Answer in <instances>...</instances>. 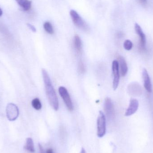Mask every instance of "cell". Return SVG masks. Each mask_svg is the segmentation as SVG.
Returning a JSON list of instances; mask_svg holds the SVG:
<instances>
[{"mask_svg": "<svg viewBox=\"0 0 153 153\" xmlns=\"http://www.w3.org/2000/svg\"><path fill=\"white\" fill-rule=\"evenodd\" d=\"M39 148L40 153H45V151H44L43 147H42V146L40 144H39Z\"/></svg>", "mask_w": 153, "mask_h": 153, "instance_id": "44dd1931", "label": "cell"}, {"mask_svg": "<svg viewBox=\"0 0 153 153\" xmlns=\"http://www.w3.org/2000/svg\"><path fill=\"white\" fill-rule=\"evenodd\" d=\"M134 28L136 33L140 37V46L141 48L143 49H145L146 45V37L143 31V30L140 25H138L137 23L135 24Z\"/></svg>", "mask_w": 153, "mask_h": 153, "instance_id": "ba28073f", "label": "cell"}, {"mask_svg": "<svg viewBox=\"0 0 153 153\" xmlns=\"http://www.w3.org/2000/svg\"><path fill=\"white\" fill-rule=\"evenodd\" d=\"M46 153H53V150L52 149H47Z\"/></svg>", "mask_w": 153, "mask_h": 153, "instance_id": "7402d4cb", "label": "cell"}, {"mask_svg": "<svg viewBox=\"0 0 153 153\" xmlns=\"http://www.w3.org/2000/svg\"><path fill=\"white\" fill-rule=\"evenodd\" d=\"M104 111L108 117L111 118L114 115V105L111 99L110 98H106L104 102Z\"/></svg>", "mask_w": 153, "mask_h": 153, "instance_id": "52a82bcc", "label": "cell"}, {"mask_svg": "<svg viewBox=\"0 0 153 153\" xmlns=\"http://www.w3.org/2000/svg\"><path fill=\"white\" fill-rule=\"evenodd\" d=\"M59 92L68 109L70 111H73L74 108L73 104L67 89L64 86H60L59 88Z\"/></svg>", "mask_w": 153, "mask_h": 153, "instance_id": "5b68a950", "label": "cell"}, {"mask_svg": "<svg viewBox=\"0 0 153 153\" xmlns=\"http://www.w3.org/2000/svg\"><path fill=\"white\" fill-rule=\"evenodd\" d=\"M27 26L31 30H32L33 32H36V30L35 27L31 24H30V23H27Z\"/></svg>", "mask_w": 153, "mask_h": 153, "instance_id": "d6986e66", "label": "cell"}, {"mask_svg": "<svg viewBox=\"0 0 153 153\" xmlns=\"http://www.w3.org/2000/svg\"><path fill=\"white\" fill-rule=\"evenodd\" d=\"M139 103L136 99H132L130 101L129 106L126 111L125 116L126 117L131 116L134 114L138 109Z\"/></svg>", "mask_w": 153, "mask_h": 153, "instance_id": "9c48e42d", "label": "cell"}, {"mask_svg": "<svg viewBox=\"0 0 153 153\" xmlns=\"http://www.w3.org/2000/svg\"><path fill=\"white\" fill-rule=\"evenodd\" d=\"M97 136L102 137L105 135L106 132V118L103 112L100 111L97 119Z\"/></svg>", "mask_w": 153, "mask_h": 153, "instance_id": "3957f363", "label": "cell"}, {"mask_svg": "<svg viewBox=\"0 0 153 153\" xmlns=\"http://www.w3.org/2000/svg\"><path fill=\"white\" fill-rule=\"evenodd\" d=\"M19 114V108L16 104L9 103L6 107V115L7 119L10 121H14L18 118Z\"/></svg>", "mask_w": 153, "mask_h": 153, "instance_id": "277c9868", "label": "cell"}, {"mask_svg": "<svg viewBox=\"0 0 153 153\" xmlns=\"http://www.w3.org/2000/svg\"><path fill=\"white\" fill-rule=\"evenodd\" d=\"M32 107L36 110H39L42 108V104L38 98H35L31 102Z\"/></svg>", "mask_w": 153, "mask_h": 153, "instance_id": "9a60e30c", "label": "cell"}, {"mask_svg": "<svg viewBox=\"0 0 153 153\" xmlns=\"http://www.w3.org/2000/svg\"><path fill=\"white\" fill-rule=\"evenodd\" d=\"M2 14V11L1 9L0 8V17L1 16Z\"/></svg>", "mask_w": 153, "mask_h": 153, "instance_id": "cb8c5ba5", "label": "cell"}, {"mask_svg": "<svg viewBox=\"0 0 153 153\" xmlns=\"http://www.w3.org/2000/svg\"><path fill=\"white\" fill-rule=\"evenodd\" d=\"M24 149L30 152L35 153V146H34V142L32 138L30 137L27 138L26 144L24 146Z\"/></svg>", "mask_w": 153, "mask_h": 153, "instance_id": "5bb4252c", "label": "cell"}, {"mask_svg": "<svg viewBox=\"0 0 153 153\" xmlns=\"http://www.w3.org/2000/svg\"><path fill=\"white\" fill-rule=\"evenodd\" d=\"M138 1L143 6H146L147 4V0H138Z\"/></svg>", "mask_w": 153, "mask_h": 153, "instance_id": "ffe728a7", "label": "cell"}, {"mask_svg": "<svg viewBox=\"0 0 153 153\" xmlns=\"http://www.w3.org/2000/svg\"><path fill=\"white\" fill-rule=\"evenodd\" d=\"M44 28L45 30L48 34H53L54 33V29L52 24L49 22H46L44 24Z\"/></svg>", "mask_w": 153, "mask_h": 153, "instance_id": "2e32d148", "label": "cell"}, {"mask_svg": "<svg viewBox=\"0 0 153 153\" xmlns=\"http://www.w3.org/2000/svg\"><path fill=\"white\" fill-rule=\"evenodd\" d=\"M42 74L45 84L46 93L48 101L51 107L55 110L57 111L59 108V102L56 93L51 82L50 76L45 69H42Z\"/></svg>", "mask_w": 153, "mask_h": 153, "instance_id": "6da1fadb", "label": "cell"}, {"mask_svg": "<svg viewBox=\"0 0 153 153\" xmlns=\"http://www.w3.org/2000/svg\"><path fill=\"white\" fill-rule=\"evenodd\" d=\"M74 45L77 53H80L82 50V43L81 39L78 35H75L74 39Z\"/></svg>", "mask_w": 153, "mask_h": 153, "instance_id": "4fadbf2b", "label": "cell"}, {"mask_svg": "<svg viewBox=\"0 0 153 153\" xmlns=\"http://www.w3.org/2000/svg\"><path fill=\"white\" fill-rule=\"evenodd\" d=\"M80 153H86V152H85V150L83 148H82V150H81V152Z\"/></svg>", "mask_w": 153, "mask_h": 153, "instance_id": "603a6c76", "label": "cell"}, {"mask_svg": "<svg viewBox=\"0 0 153 153\" xmlns=\"http://www.w3.org/2000/svg\"><path fill=\"white\" fill-rule=\"evenodd\" d=\"M133 43L129 39H127L124 43V47L125 49L129 51L133 48Z\"/></svg>", "mask_w": 153, "mask_h": 153, "instance_id": "e0dca14e", "label": "cell"}, {"mask_svg": "<svg viewBox=\"0 0 153 153\" xmlns=\"http://www.w3.org/2000/svg\"><path fill=\"white\" fill-rule=\"evenodd\" d=\"M112 71L113 75V88L114 91L117 90L120 82V71L118 62L114 60L112 62Z\"/></svg>", "mask_w": 153, "mask_h": 153, "instance_id": "8992f818", "label": "cell"}, {"mask_svg": "<svg viewBox=\"0 0 153 153\" xmlns=\"http://www.w3.org/2000/svg\"><path fill=\"white\" fill-rule=\"evenodd\" d=\"M78 71L81 74H83L85 72V68L82 62H80L78 64Z\"/></svg>", "mask_w": 153, "mask_h": 153, "instance_id": "ac0fdd59", "label": "cell"}, {"mask_svg": "<svg viewBox=\"0 0 153 153\" xmlns=\"http://www.w3.org/2000/svg\"><path fill=\"white\" fill-rule=\"evenodd\" d=\"M118 62L119 67L120 68L121 76H125L126 75L128 72V70L125 58L121 56H119Z\"/></svg>", "mask_w": 153, "mask_h": 153, "instance_id": "8fae6325", "label": "cell"}, {"mask_svg": "<svg viewBox=\"0 0 153 153\" xmlns=\"http://www.w3.org/2000/svg\"><path fill=\"white\" fill-rule=\"evenodd\" d=\"M142 75H143V79L145 88L148 92H152V87L151 78L146 69H143Z\"/></svg>", "mask_w": 153, "mask_h": 153, "instance_id": "30bf717a", "label": "cell"}, {"mask_svg": "<svg viewBox=\"0 0 153 153\" xmlns=\"http://www.w3.org/2000/svg\"><path fill=\"white\" fill-rule=\"evenodd\" d=\"M15 1L24 11H27L31 8L32 2L29 0H15Z\"/></svg>", "mask_w": 153, "mask_h": 153, "instance_id": "7c38bea8", "label": "cell"}, {"mask_svg": "<svg viewBox=\"0 0 153 153\" xmlns=\"http://www.w3.org/2000/svg\"><path fill=\"white\" fill-rule=\"evenodd\" d=\"M70 15L72 19L75 26L83 31L88 32L90 31V28L86 22L82 19L81 16L74 10H71L70 12Z\"/></svg>", "mask_w": 153, "mask_h": 153, "instance_id": "7a4b0ae2", "label": "cell"}]
</instances>
